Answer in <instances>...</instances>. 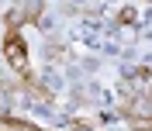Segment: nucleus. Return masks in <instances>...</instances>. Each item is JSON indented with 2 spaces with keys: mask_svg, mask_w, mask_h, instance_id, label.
I'll use <instances>...</instances> for the list:
<instances>
[{
  "mask_svg": "<svg viewBox=\"0 0 152 131\" xmlns=\"http://www.w3.org/2000/svg\"><path fill=\"white\" fill-rule=\"evenodd\" d=\"M4 55H7V62L14 66L18 73H28V48H24L21 35H7V41H4Z\"/></svg>",
  "mask_w": 152,
  "mask_h": 131,
  "instance_id": "1",
  "label": "nucleus"
},
{
  "mask_svg": "<svg viewBox=\"0 0 152 131\" xmlns=\"http://www.w3.org/2000/svg\"><path fill=\"white\" fill-rule=\"evenodd\" d=\"M138 131H152V121H142V128H138Z\"/></svg>",
  "mask_w": 152,
  "mask_h": 131,
  "instance_id": "2",
  "label": "nucleus"
}]
</instances>
